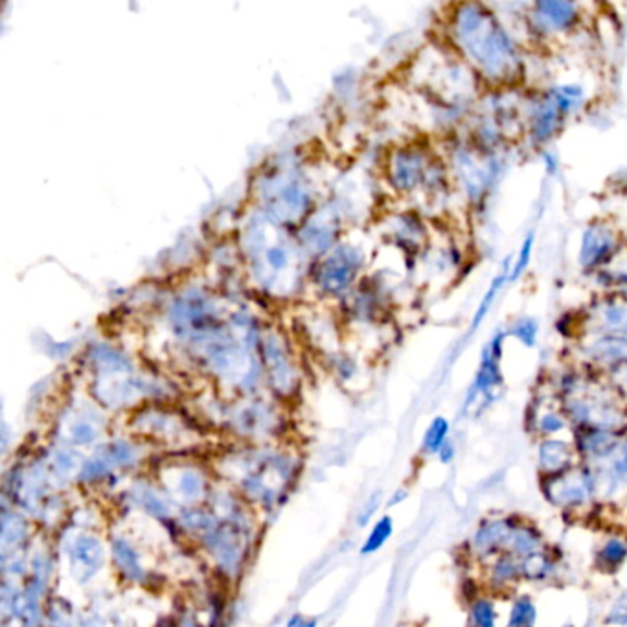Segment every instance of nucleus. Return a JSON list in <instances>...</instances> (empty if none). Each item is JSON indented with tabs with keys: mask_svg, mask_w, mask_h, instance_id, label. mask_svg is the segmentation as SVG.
I'll return each mask as SVG.
<instances>
[{
	"mask_svg": "<svg viewBox=\"0 0 627 627\" xmlns=\"http://www.w3.org/2000/svg\"><path fill=\"white\" fill-rule=\"evenodd\" d=\"M471 618L474 627H496V607L491 601L480 598L471 607Z\"/></svg>",
	"mask_w": 627,
	"mask_h": 627,
	"instance_id": "obj_22",
	"label": "nucleus"
},
{
	"mask_svg": "<svg viewBox=\"0 0 627 627\" xmlns=\"http://www.w3.org/2000/svg\"><path fill=\"white\" fill-rule=\"evenodd\" d=\"M613 479H627V440L620 443L617 453L613 454L611 468H609Z\"/></svg>",
	"mask_w": 627,
	"mask_h": 627,
	"instance_id": "obj_25",
	"label": "nucleus"
},
{
	"mask_svg": "<svg viewBox=\"0 0 627 627\" xmlns=\"http://www.w3.org/2000/svg\"><path fill=\"white\" fill-rule=\"evenodd\" d=\"M606 620L611 626H627V592L618 596L611 609H609Z\"/></svg>",
	"mask_w": 627,
	"mask_h": 627,
	"instance_id": "obj_26",
	"label": "nucleus"
},
{
	"mask_svg": "<svg viewBox=\"0 0 627 627\" xmlns=\"http://www.w3.org/2000/svg\"><path fill=\"white\" fill-rule=\"evenodd\" d=\"M595 480L587 471L570 470L552 477L547 496L556 507H578L586 502L590 491H592Z\"/></svg>",
	"mask_w": 627,
	"mask_h": 627,
	"instance_id": "obj_5",
	"label": "nucleus"
},
{
	"mask_svg": "<svg viewBox=\"0 0 627 627\" xmlns=\"http://www.w3.org/2000/svg\"><path fill=\"white\" fill-rule=\"evenodd\" d=\"M513 525L510 521H488L474 532L473 550L479 556H490L510 543Z\"/></svg>",
	"mask_w": 627,
	"mask_h": 627,
	"instance_id": "obj_9",
	"label": "nucleus"
},
{
	"mask_svg": "<svg viewBox=\"0 0 627 627\" xmlns=\"http://www.w3.org/2000/svg\"><path fill=\"white\" fill-rule=\"evenodd\" d=\"M564 112L559 111L556 101L549 92H545L536 106H533L532 115H530V131L536 143H547L556 133L561 129L565 121Z\"/></svg>",
	"mask_w": 627,
	"mask_h": 627,
	"instance_id": "obj_7",
	"label": "nucleus"
},
{
	"mask_svg": "<svg viewBox=\"0 0 627 627\" xmlns=\"http://www.w3.org/2000/svg\"><path fill=\"white\" fill-rule=\"evenodd\" d=\"M565 428L564 417H559L558 412H547L539 418V431L545 434H553Z\"/></svg>",
	"mask_w": 627,
	"mask_h": 627,
	"instance_id": "obj_27",
	"label": "nucleus"
},
{
	"mask_svg": "<svg viewBox=\"0 0 627 627\" xmlns=\"http://www.w3.org/2000/svg\"><path fill=\"white\" fill-rule=\"evenodd\" d=\"M392 532H394V522H392L391 517H383V519L375 522V527L372 528V532L364 541L361 553L369 556V553L378 552L391 539Z\"/></svg>",
	"mask_w": 627,
	"mask_h": 627,
	"instance_id": "obj_18",
	"label": "nucleus"
},
{
	"mask_svg": "<svg viewBox=\"0 0 627 627\" xmlns=\"http://www.w3.org/2000/svg\"><path fill=\"white\" fill-rule=\"evenodd\" d=\"M451 36L474 70L491 84H513L522 61L510 33L482 4H460L451 19Z\"/></svg>",
	"mask_w": 627,
	"mask_h": 627,
	"instance_id": "obj_1",
	"label": "nucleus"
},
{
	"mask_svg": "<svg viewBox=\"0 0 627 627\" xmlns=\"http://www.w3.org/2000/svg\"><path fill=\"white\" fill-rule=\"evenodd\" d=\"M539 543H541V539H539L538 533L533 532L532 528L516 527L511 532L508 547H510L511 552L527 558L530 553L539 552Z\"/></svg>",
	"mask_w": 627,
	"mask_h": 627,
	"instance_id": "obj_16",
	"label": "nucleus"
},
{
	"mask_svg": "<svg viewBox=\"0 0 627 627\" xmlns=\"http://www.w3.org/2000/svg\"><path fill=\"white\" fill-rule=\"evenodd\" d=\"M429 164L428 158L418 149H403L395 155L392 164V180L394 186L401 192H411L417 186L428 180Z\"/></svg>",
	"mask_w": 627,
	"mask_h": 627,
	"instance_id": "obj_6",
	"label": "nucleus"
},
{
	"mask_svg": "<svg viewBox=\"0 0 627 627\" xmlns=\"http://www.w3.org/2000/svg\"><path fill=\"white\" fill-rule=\"evenodd\" d=\"M552 572V561L543 552H533L521 561V575L527 580H545Z\"/></svg>",
	"mask_w": 627,
	"mask_h": 627,
	"instance_id": "obj_17",
	"label": "nucleus"
},
{
	"mask_svg": "<svg viewBox=\"0 0 627 627\" xmlns=\"http://www.w3.org/2000/svg\"><path fill=\"white\" fill-rule=\"evenodd\" d=\"M570 464V448L561 440H547L539 445V468L550 474L567 470Z\"/></svg>",
	"mask_w": 627,
	"mask_h": 627,
	"instance_id": "obj_11",
	"label": "nucleus"
},
{
	"mask_svg": "<svg viewBox=\"0 0 627 627\" xmlns=\"http://www.w3.org/2000/svg\"><path fill=\"white\" fill-rule=\"evenodd\" d=\"M508 335H513V337L519 339L522 344L527 346H533L536 344V339H538L539 326L536 322L530 321V319H525V321L517 322L516 326L511 327Z\"/></svg>",
	"mask_w": 627,
	"mask_h": 627,
	"instance_id": "obj_24",
	"label": "nucleus"
},
{
	"mask_svg": "<svg viewBox=\"0 0 627 627\" xmlns=\"http://www.w3.org/2000/svg\"><path fill=\"white\" fill-rule=\"evenodd\" d=\"M519 575H521V565H517L516 559L511 556H502V558L497 559L493 569H491V576L497 584H510Z\"/></svg>",
	"mask_w": 627,
	"mask_h": 627,
	"instance_id": "obj_21",
	"label": "nucleus"
},
{
	"mask_svg": "<svg viewBox=\"0 0 627 627\" xmlns=\"http://www.w3.org/2000/svg\"><path fill=\"white\" fill-rule=\"evenodd\" d=\"M618 251V236L606 223H595L581 237L580 264L586 271H598L611 264Z\"/></svg>",
	"mask_w": 627,
	"mask_h": 627,
	"instance_id": "obj_3",
	"label": "nucleus"
},
{
	"mask_svg": "<svg viewBox=\"0 0 627 627\" xmlns=\"http://www.w3.org/2000/svg\"><path fill=\"white\" fill-rule=\"evenodd\" d=\"M511 275V265L508 264L504 270H502L501 275L497 276L493 282H491L490 290L486 293L484 298L480 302L479 312L474 313L473 322H471L470 332H474L477 327L482 324L484 321L486 315L490 313V307L493 306V302H496L497 293L502 290V285L507 284L508 280H510Z\"/></svg>",
	"mask_w": 627,
	"mask_h": 627,
	"instance_id": "obj_15",
	"label": "nucleus"
},
{
	"mask_svg": "<svg viewBox=\"0 0 627 627\" xmlns=\"http://www.w3.org/2000/svg\"><path fill=\"white\" fill-rule=\"evenodd\" d=\"M440 460H442L443 464H449L454 457V445L451 442L445 443L442 449H440V453H438Z\"/></svg>",
	"mask_w": 627,
	"mask_h": 627,
	"instance_id": "obj_29",
	"label": "nucleus"
},
{
	"mask_svg": "<svg viewBox=\"0 0 627 627\" xmlns=\"http://www.w3.org/2000/svg\"><path fill=\"white\" fill-rule=\"evenodd\" d=\"M104 564V547L96 538H79L72 547V570L84 581L96 575Z\"/></svg>",
	"mask_w": 627,
	"mask_h": 627,
	"instance_id": "obj_8",
	"label": "nucleus"
},
{
	"mask_svg": "<svg viewBox=\"0 0 627 627\" xmlns=\"http://www.w3.org/2000/svg\"><path fill=\"white\" fill-rule=\"evenodd\" d=\"M378 504H380V493H375V496L370 499L369 504L364 507L363 513L359 517V525H361V527H364L366 521H370V517L374 516V511L378 510Z\"/></svg>",
	"mask_w": 627,
	"mask_h": 627,
	"instance_id": "obj_28",
	"label": "nucleus"
},
{
	"mask_svg": "<svg viewBox=\"0 0 627 627\" xmlns=\"http://www.w3.org/2000/svg\"><path fill=\"white\" fill-rule=\"evenodd\" d=\"M590 335H626L627 295L604 296L587 312L584 321Z\"/></svg>",
	"mask_w": 627,
	"mask_h": 627,
	"instance_id": "obj_2",
	"label": "nucleus"
},
{
	"mask_svg": "<svg viewBox=\"0 0 627 627\" xmlns=\"http://www.w3.org/2000/svg\"><path fill=\"white\" fill-rule=\"evenodd\" d=\"M112 556H115V564L120 569L121 575L129 578V580L137 581L144 578L143 564H140V556L137 550L133 549V545L126 539H117L112 543Z\"/></svg>",
	"mask_w": 627,
	"mask_h": 627,
	"instance_id": "obj_12",
	"label": "nucleus"
},
{
	"mask_svg": "<svg viewBox=\"0 0 627 627\" xmlns=\"http://www.w3.org/2000/svg\"><path fill=\"white\" fill-rule=\"evenodd\" d=\"M287 627H315V623H313V620L302 618L301 615H296V617L291 618Z\"/></svg>",
	"mask_w": 627,
	"mask_h": 627,
	"instance_id": "obj_30",
	"label": "nucleus"
},
{
	"mask_svg": "<svg viewBox=\"0 0 627 627\" xmlns=\"http://www.w3.org/2000/svg\"><path fill=\"white\" fill-rule=\"evenodd\" d=\"M623 440L617 432L607 429H590L580 437V449L592 459H607L617 453Z\"/></svg>",
	"mask_w": 627,
	"mask_h": 627,
	"instance_id": "obj_10",
	"label": "nucleus"
},
{
	"mask_svg": "<svg viewBox=\"0 0 627 627\" xmlns=\"http://www.w3.org/2000/svg\"><path fill=\"white\" fill-rule=\"evenodd\" d=\"M532 25L536 32L545 36H559L569 33L580 22V8L572 2H559V0H545L536 2L532 8Z\"/></svg>",
	"mask_w": 627,
	"mask_h": 627,
	"instance_id": "obj_4",
	"label": "nucleus"
},
{
	"mask_svg": "<svg viewBox=\"0 0 627 627\" xmlns=\"http://www.w3.org/2000/svg\"><path fill=\"white\" fill-rule=\"evenodd\" d=\"M406 493L405 491H401V496H394V499H392L391 504H395V502H400L401 499H405Z\"/></svg>",
	"mask_w": 627,
	"mask_h": 627,
	"instance_id": "obj_31",
	"label": "nucleus"
},
{
	"mask_svg": "<svg viewBox=\"0 0 627 627\" xmlns=\"http://www.w3.org/2000/svg\"><path fill=\"white\" fill-rule=\"evenodd\" d=\"M174 491L186 501H197L203 499L206 491V480L196 470H180L179 480H175Z\"/></svg>",
	"mask_w": 627,
	"mask_h": 627,
	"instance_id": "obj_13",
	"label": "nucleus"
},
{
	"mask_svg": "<svg viewBox=\"0 0 627 627\" xmlns=\"http://www.w3.org/2000/svg\"><path fill=\"white\" fill-rule=\"evenodd\" d=\"M538 620V609L528 596H522L513 604L508 627H533Z\"/></svg>",
	"mask_w": 627,
	"mask_h": 627,
	"instance_id": "obj_19",
	"label": "nucleus"
},
{
	"mask_svg": "<svg viewBox=\"0 0 627 627\" xmlns=\"http://www.w3.org/2000/svg\"><path fill=\"white\" fill-rule=\"evenodd\" d=\"M449 422L445 418H434V422L429 425L425 438H423V449L425 453H440V449L448 443Z\"/></svg>",
	"mask_w": 627,
	"mask_h": 627,
	"instance_id": "obj_20",
	"label": "nucleus"
},
{
	"mask_svg": "<svg viewBox=\"0 0 627 627\" xmlns=\"http://www.w3.org/2000/svg\"><path fill=\"white\" fill-rule=\"evenodd\" d=\"M532 248L533 234H528L527 239L522 242L521 251H519L516 264L511 265L510 282H517V280L521 278L522 273L527 271L528 264H530V258H532Z\"/></svg>",
	"mask_w": 627,
	"mask_h": 627,
	"instance_id": "obj_23",
	"label": "nucleus"
},
{
	"mask_svg": "<svg viewBox=\"0 0 627 627\" xmlns=\"http://www.w3.org/2000/svg\"><path fill=\"white\" fill-rule=\"evenodd\" d=\"M626 559L627 545L620 541V539H607L606 545L598 550L596 564H598V569L613 572V570L620 569Z\"/></svg>",
	"mask_w": 627,
	"mask_h": 627,
	"instance_id": "obj_14",
	"label": "nucleus"
}]
</instances>
